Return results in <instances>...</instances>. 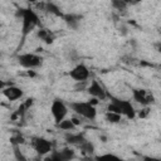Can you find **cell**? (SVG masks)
Listing matches in <instances>:
<instances>
[{
	"label": "cell",
	"instance_id": "obj_26",
	"mask_svg": "<svg viewBox=\"0 0 161 161\" xmlns=\"http://www.w3.org/2000/svg\"><path fill=\"white\" fill-rule=\"evenodd\" d=\"M155 48H156V50H157L158 53H161V42L156 43V44H155Z\"/></svg>",
	"mask_w": 161,
	"mask_h": 161
},
{
	"label": "cell",
	"instance_id": "obj_21",
	"mask_svg": "<svg viewBox=\"0 0 161 161\" xmlns=\"http://www.w3.org/2000/svg\"><path fill=\"white\" fill-rule=\"evenodd\" d=\"M13 153H14L15 161H28L24 153L20 151V146H13Z\"/></svg>",
	"mask_w": 161,
	"mask_h": 161
},
{
	"label": "cell",
	"instance_id": "obj_10",
	"mask_svg": "<svg viewBox=\"0 0 161 161\" xmlns=\"http://www.w3.org/2000/svg\"><path fill=\"white\" fill-rule=\"evenodd\" d=\"M3 96L8 101L13 102V101L20 99L24 96V91H23V88L18 87V86H8V87L3 88Z\"/></svg>",
	"mask_w": 161,
	"mask_h": 161
},
{
	"label": "cell",
	"instance_id": "obj_3",
	"mask_svg": "<svg viewBox=\"0 0 161 161\" xmlns=\"http://www.w3.org/2000/svg\"><path fill=\"white\" fill-rule=\"evenodd\" d=\"M69 108L77 116L83 117V118H86L88 121H94L96 117H97V108L91 102H82V101L70 102L69 103Z\"/></svg>",
	"mask_w": 161,
	"mask_h": 161
},
{
	"label": "cell",
	"instance_id": "obj_4",
	"mask_svg": "<svg viewBox=\"0 0 161 161\" xmlns=\"http://www.w3.org/2000/svg\"><path fill=\"white\" fill-rule=\"evenodd\" d=\"M18 63L20 67L31 70L39 68L43 64V58L35 53H24L18 55Z\"/></svg>",
	"mask_w": 161,
	"mask_h": 161
},
{
	"label": "cell",
	"instance_id": "obj_2",
	"mask_svg": "<svg viewBox=\"0 0 161 161\" xmlns=\"http://www.w3.org/2000/svg\"><path fill=\"white\" fill-rule=\"evenodd\" d=\"M107 112L118 113L128 119H133L136 117V109L133 108V104L127 99H121L117 97H111V102L107 106Z\"/></svg>",
	"mask_w": 161,
	"mask_h": 161
},
{
	"label": "cell",
	"instance_id": "obj_11",
	"mask_svg": "<svg viewBox=\"0 0 161 161\" xmlns=\"http://www.w3.org/2000/svg\"><path fill=\"white\" fill-rule=\"evenodd\" d=\"M83 19V15L80 14H75V13H67L63 16V20L65 21V24L70 28V29H78L80 25V21Z\"/></svg>",
	"mask_w": 161,
	"mask_h": 161
},
{
	"label": "cell",
	"instance_id": "obj_12",
	"mask_svg": "<svg viewBox=\"0 0 161 161\" xmlns=\"http://www.w3.org/2000/svg\"><path fill=\"white\" fill-rule=\"evenodd\" d=\"M52 152L62 161H73L75 158V151L72 147H62V148L52 151Z\"/></svg>",
	"mask_w": 161,
	"mask_h": 161
},
{
	"label": "cell",
	"instance_id": "obj_6",
	"mask_svg": "<svg viewBox=\"0 0 161 161\" xmlns=\"http://www.w3.org/2000/svg\"><path fill=\"white\" fill-rule=\"evenodd\" d=\"M132 98L135 102L140 103L143 107H148L150 104L155 103V96L152 92L145 88H133L132 89Z\"/></svg>",
	"mask_w": 161,
	"mask_h": 161
},
{
	"label": "cell",
	"instance_id": "obj_29",
	"mask_svg": "<svg viewBox=\"0 0 161 161\" xmlns=\"http://www.w3.org/2000/svg\"><path fill=\"white\" fill-rule=\"evenodd\" d=\"M160 77H161V73H160Z\"/></svg>",
	"mask_w": 161,
	"mask_h": 161
},
{
	"label": "cell",
	"instance_id": "obj_24",
	"mask_svg": "<svg viewBox=\"0 0 161 161\" xmlns=\"http://www.w3.org/2000/svg\"><path fill=\"white\" fill-rule=\"evenodd\" d=\"M44 161H62L60 158H58L53 152H50L48 156H45V158H44Z\"/></svg>",
	"mask_w": 161,
	"mask_h": 161
},
{
	"label": "cell",
	"instance_id": "obj_1",
	"mask_svg": "<svg viewBox=\"0 0 161 161\" xmlns=\"http://www.w3.org/2000/svg\"><path fill=\"white\" fill-rule=\"evenodd\" d=\"M16 16L21 19V35H23V42H24V39L39 25V16L35 13V10L30 8L19 9L16 11Z\"/></svg>",
	"mask_w": 161,
	"mask_h": 161
},
{
	"label": "cell",
	"instance_id": "obj_20",
	"mask_svg": "<svg viewBox=\"0 0 161 161\" xmlns=\"http://www.w3.org/2000/svg\"><path fill=\"white\" fill-rule=\"evenodd\" d=\"M111 5L114 10H118V11H122V10H126L127 6H128V3L125 1V0H112L111 1Z\"/></svg>",
	"mask_w": 161,
	"mask_h": 161
},
{
	"label": "cell",
	"instance_id": "obj_9",
	"mask_svg": "<svg viewBox=\"0 0 161 161\" xmlns=\"http://www.w3.org/2000/svg\"><path fill=\"white\" fill-rule=\"evenodd\" d=\"M87 92L92 98H96L98 101H104L107 98V92L98 80H92L87 87Z\"/></svg>",
	"mask_w": 161,
	"mask_h": 161
},
{
	"label": "cell",
	"instance_id": "obj_8",
	"mask_svg": "<svg viewBox=\"0 0 161 161\" xmlns=\"http://www.w3.org/2000/svg\"><path fill=\"white\" fill-rule=\"evenodd\" d=\"M69 77H70L73 80H75L77 83H78V82H86V80L89 78V69H88V67H87L86 64L79 63V64L74 65V67L70 69Z\"/></svg>",
	"mask_w": 161,
	"mask_h": 161
},
{
	"label": "cell",
	"instance_id": "obj_5",
	"mask_svg": "<svg viewBox=\"0 0 161 161\" xmlns=\"http://www.w3.org/2000/svg\"><path fill=\"white\" fill-rule=\"evenodd\" d=\"M50 113L54 118L55 125H59L63 119L67 118L68 114V106L63 102V99L55 98L50 104Z\"/></svg>",
	"mask_w": 161,
	"mask_h": 161
},
{
	"label": "cell",
	"instance_id": "obj_28",
	"mask_svg": "<svg viewBox=\"0 0 161 161\" xmlns=\"http://www.w3.org/2000/svg\"><path fill=\"white\" fill-rule=\"evenodd\" d=\"M160 68H161V64H160Z\"/></svg>",
	"mask_w": 161,
	"mask_h": 161
},
{
	"label": "cell",
	"instance_id": "obj_19",
	"mask_svg": "<svg viewBox=\"0 0 161 161\" xmlns=\"http://www.w3.org/2000/svg\"><path fill=\"white\" fill-rule=\"evenodd\" d=\"M104 118L108 123H118V122H121L122 116L118 113H114V112H106Z\"/></svg>",
	"mask_w": 161,
	"mask_h": 161
},
{
	"label": "cell",
	"instance_id": "obj_14",
	"mask_svg": "<svg viewBox=\"0 0 161 161\" xmlns=\"http://www.w3.org/2000/svg\"><path fill=\"white\" fill-rule=\"evenodd\" d=\"M36 36L44 42L45 44H52L54 40H55V35L53 31H50L49 29H45V28H40L38 31H36Z\"/></svg>",
	"mask_w": 161,
	"mask_h": 161
},
{
	"label": "cell",
	"instance_id": "obj_17",
	"mask_svg": "<svg viewBox=\"0 0 161 161\" xmlns=\"http://www.w3.org/2000/svg\"><path fill=\"white\" fill-rule=\"evenodd\" d=\"M45 10H47L48 13L55 15V16H60V18L64 16V14L60 11V8H59L57 4H54V3H47V4H45Z\"/></svg>",
	"mask_w": 161,
	"mask_h": 161
},
{
	"label": "cell",
	"instance_id": "obj_22",
	"mask_svg": "<svg viewBox=\"0 0 161 161\" xmlns=\"http://www.w3.org/2000/svg\"><path fill=\"white\" fill-rule=\"evenodd\" d=\"M24 142H25L24 137H23L21 135H19V133L10 137V143H11L13 146H20V145H23Z\"/></svg>",
	"mask_w": 161,
	"mask_h": 161
},
{
	"label": "cell",
	"instance_id": "obj_18",
	"mask_svg": "<svg viewBox=\"0 0 161 161\" xmlns=\"http://www.w3.org/2000/svg\"><path fill=\"white\" fill-rule=\"evenodd\" d=\"M79 150L82 151V153L88 155V156H92V155L94 153V151H96L94 145H93L91 141H88V140H87L84 143H82V145L79 146Z\"/></svg>",
	"mask_w": 161,
	"mask_h": 161
},
{
	"label": "cell",
	"instance_id": "obj_15",
	"mask_svg": "<svg viewBox=\"0 0 161 161\" xmlns=\"http://www.w3.org/2000/svg\"><path fill=\"white\" fill-rule=\"evenodd\" d=\"M94 161H123V158L114 153H102L94 156Z\"/></svg>",
	"mask_w": 161,
	"mask_h": 161
},
{
	"label": "cell",
	"instance_id": "obj_27",
	"mask_svg": "<svg viewBox=\"0 0 161 161\" xmlns=\"http://www.w3.org/2000/svg\"><path fill=\"white\" fill-rule=\"evenodd\" d=\"M72 121L74 122V125H75V126H78V125H80V121H79L78 118H74V117H73V118H72Z\"/></svg>",
	"mask_w": 161,
	"mask_h": 161
},
{
	"label": "cell",
	"instance_id": "obj_7",
	"mask_svg": "<svg viewBox=\"0 0 161 161\" xmlns=\"http://www.w3.org/2000/svg\"><path fill=\"white\" fill-rule=\"evenodd\" d=\"M31 146L39 156H48L53 151L52 141H49L48 138H44V137H33Z\"/></svg>",
	"mask_w": 161,
	"mask_h": 161
},
{
	"label": "cell",
	"instance_id": "obj_25",
	"mask_svg": "<svg viewBox=\"0 0 161 161\" xmlns=\"http://www.w3.org/2000/svg\"><path fill=\"white\" fill-rule=\"evenodd\" d=\"M142 161H161V158L156 156H143Z\"/></svg>",
	"mask_w": 161,
	"mask_h": 161
},
{
	"label": "cell",
	"instance_id": "obj_23",
	"mask_svg": "<svg viewBox=\"0 0 161 161\" xmlns=\"http://www.w3.org/2000/svg\"><path fill=\"white\" fill-rule=\"evenodd\" d=\"M148 113H150V107H143L142 111L138 113V117L140 118H146L148 116Z\"/></svg>",
	"mask_w": 161,
	"mask_h": 161
},
{
	"label": "cell",
	"instance_id": "obj_16",
	"mask_svg": "<svg viewBox=\"0 0 161 161\" xmlns=\"http://www.w3.org/2000/svg\"><path fill=\"white\" fill-rule=\"evenodd\" d=\"M57 127L58 128H60V130H63V131H74L75 128H77V126L74 125V122L72 121V118H65V119H63L59 125H57Z\"/></svg>",
	"mask_w": 161,
	"mask_h": 161
},
{
	"label": "cell",
	"instance_id": "obj_13",
	"mask_svg": "<svg viewBox=\"0 0 161 161\" xmlns=\"http://www.w3.org/2000/svg\"><path fill=\"white\" fill-rule=\"evenodd\" d=\"M65 141L69 143V145H74V146H80L82 143H84L87 141V138L84 137L83 133H73V132H69L65 135Z\"/></svg>",
	"mask_w": 161,
	"mask_h": 161
}]
</instances>
